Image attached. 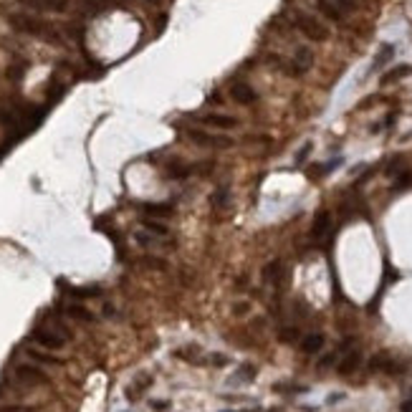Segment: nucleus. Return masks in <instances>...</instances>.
I'll return each mask as SVG.
<instances>
[{
    "mask_svg": "<svg viewBox=\"0 0 412 412\" xmlns=\"http://www.w3.org/2000/svg\"><path fill=\"white\" fill-rule=\"evenodd\" d=\"M293 23H296V28L306 36V38H311V41H326L329 38V28L321 23V20H316L314 15H306V13H296L293 15Z\"/></svg>",
    "mask_w": 412,
    "mask_h": 412,
    "instance_id": "obj_1",
    "label": "nucleus"
},
{
    "mask_svg": "<svg viewBox=\"0 0 412 412\" xmlns=\"http://www.w3.org/2000/svg\"><path fill=\"white\" fill-rule=\"evenodd\" d=\"M31 339H33V344H38L41 349H48V351H61L66 346V337L61 332H56L53 326H36L31 332Z\"/></svg>",
    "mask_w": 412,
    "mask_h": 412,
    "instance_id": "obj_2",
    "label": "nucleus"
},
{
    "mask_svg": "<svg viewBox=\"0 0 412 412\" xmlns=\"http://www.w3.org/2000/svg\"><path fill=\"white\" fill-rule=\"evenodd\" d=\"M15 377L23 384H46L48 382V374L41 367H36V364H18L15 367Z\"/></svg>",
    "mask_w": 412,
    "mask_h": 412,
    "instance_id": "obj_3",
    "label": "nucleus"
},
{
    "mask_svg": "<svg viewBox=\"0 0 412 412\" xmlns=\"http://www.w3.org/2000/svg\"><path fill=\"white\" fill-rule=\"evenodd\" d=\"M10 23L18 25L20 31H25V33H33V36H46V33H51V25H46V23H41V20H36V18H28V15H13Z\"/></svg>",
    "mask_w": 412,
    "mask_h": 412,
    "instance_id": "obj_4",
    "label": "nucleus"
},
{
    "mask_svg": "<svg viewBox=\"0 0 412 412\" xmlns=\"http://www.w3.org/2000/svg\"><path fill=\"white\" fill-rule=\"evenodd\" d=\"M314 64V53L311 48H296V56H293V66H291V76H301L311 69Z\"/></svg>",
    "mask_w": 412,
    "mask_h": 412,
    "instance_id": "obj_5",
    "label": "nucleus"
},
{
    "mask_svg": "<svg viewBox=\"0 0 412 412\" xmlns=\"http://www.w3.org/2000/svg\"><path fill=\"white\" fill-rule=\"evenodd\" d=\"M190 139L193 142H198V144H205V147H220V149H225V147H233V139L228 137H210V134H205V132H198V129H193L190 132Z\"/></svg>",
    "mask_w": 412,
    "mask_h": 412,
    "instance_id": "obj_6",
    "label": "nucleus"
},
{
    "mask_svg": "<svg viewBox=\"0 0 412 412\" xmlns=\"http://www.w3.org/2000/svg\"><path fill=\"white\" fill-rule=\"evenodd\" d=\"M25 354H28V359H33V362H38V364H53V367H61V364H64V359L53 356V351H48V349L25 346Z\"/></svg>",
    "mask_w": 412,
    "mask_h": 412,
    "instance_id": "obj_7",
    "label": "nucleus"
},
{
    "mask_svg": "<svg viewBox=\"0 0 412 412\" xmlns=\"http://www.w3.org/2000/svg\"><path fill=\"white\" fill-rule=\"evenodd\" d=\"M230 96L238 101V104H253L256 99H258V94H256V89L253 86H248V84H235L233 89H230Z\"/></svg>",
    "mask_w": 412,
    "mask_h": 412,
    "instance_id": "obj_8",
    "label": "nucleus"
},
{
    "mask_svg": "<svg viewBox=\"0 0 412 412\" xmlns=\"http://www.w3.org/2000/svg\"><path fill=\"white\" fill-rule=\"evenodd\" d=\"M203 122L207 127H215V129H235L238 127V119L228 117V114H205Z\"/></svg>",
    "mask_w": 412,
    "mask_h": 412,
    "instance_id": "obj_9",
    "label": "nucleus"
},
{
    "mask_svg": "<svg viewBox=\"0 0 412 412\" xmlns=\"http://www.w3.org/2000/svg\"><path fill=\"white\" fill-rule=\"evenodd\" d=\"M324 334H319V332H314V334H306V337H301V351L304 354H319L321 349H324Z\"/></svg>",
    "mask_w": 412,
    "mask_h": 412,
    "instance_id": "obj_10",
    "label": "nucleus"
},
{
    "mask_svg": "<svg viewBox=\"0 0 412 412\" xmlns=\"http://www.w3.org/2000/svg\"><path fill=\"white\" fill-rule=\"evenodd\" d=\"M362 364V351L359 349H351V351H346L344 354V359L339 362V374H351V372H356V367Z\"/></svg>",
    "mask_w": 412,
    "mask_h": 412,
    "instance_id": "obj_11",
    "label": "nucleus"
},
{
    "mask_svg": "<svg viewBox=\"0 0 412 412\" xmlns=\"http://www.w3.org/2000/svg\"><path fill=\"white\" fill-rule=\"evenodd\" d=\"M316 8H319V13H324L329 20H334V23H339L344 18V10L334 3V0H316Z\"/></svg>",
    "mask_w": 412,
    "mask_h": 412,
    "instance_id": "obj_12",
    "label": "nucleus"
},
{
    "mask_svg": "<svg viewBox=\"0 0 412 412\" xmlns=\"http://www.w3.org/2000/svg\"><path fill=\"white\" fill-rule=\"evenodd\" d=\"M64 314L71 316V319H76V321H94V314L86 306H81V304H66L64 306Z\"/></svg>",
    "mask_w": 412,
    "mask_h": 412,
    "instance_id": "obj_13",
    "label": "nucleus"
},
{
    "mask_svg": "<svg viewBox=\"0 0 412 412\" xmlns=\"http://www.w3.org/2000/svg\"><path fill=\"white\" fill-rule=\"evenodd\" d=\"M329 225H332V215L329 212H319V217L314 223V238H321L329 230Z\"/></svg>",
    "mask_w": 412,
    "mask_h": 412,
    "instance_id": "obj_14",
    "label": "nucleus"
},
{
    "mask_svg": "<svg viewBox=\"0 0 412 412\" xmlns=\"http://www.w3.org/2000/svg\"><path fill=\"white\" fill-rule=\"evenodd\" d=\"M412 73V66H397L395 71H390L387 76H382V86H387V84H392V81H400V78H405V76H410Z\"/></svg>",
    "mask_w": 412,
    "mask_h": 412,
    "instance_id": "obj_15",
    "label": "nucleus"
},
{
    "mask_svg": "<svg viewBox=\"0 0 412 412\" xmlns=\"http://www.w3.org/2000/svg\"><path fill=\"white\" fill-rule=\"evenodd\" d=\"M281 268H283L281 261H271V263L266 266V271H263V278H266V281H276L278 273H281Z\"/></svg>",
    "mask_w": 412,
    "mask_h": 412,
    "instance_id": "obj_16",
    "label": "nucleus"
},
{
    "mask_svg": "<svg viewBox=\"0 0 412 412\" xmlns=\"http://www.w3.org/2000/svg\"><path fill=\"white\" fill-rule=\"evenodd\" d=\"M142 223H144V228H149L152 233H159V235H167V233H170V228H167V225H162V223H157V220H149V217H144Z\"/></svg>",
    "mask_w": 412,
    "mask_h": 412,
    "instance_id": "obj_17",
    "label": "nucleus"
},
{
    "mask_svg": "<svg viewBox=\"0 0 412 412\" xmlns=\"http://www.w3.org/2000/svg\"><path fill=\"white\" fill-rule=\"evenodd\" d=\"M43 8H51V10H66L69 0H41Z\"/></svg>",
    "mask_w": 412,
    "mask_h": 412,
    "instance_id": "obj_18",
    "label": "nucleus"
},
{
    "mask_svg": "<svg viewBox=\"0 0 412 412\" xmlns=\"http://www.w3.org/2000/svg\"><path fill=\"white\" fill-rule=\"evenodd\" d=\"M0 412H36V407H28V405H3Z\"/></svg>",
    "mask_w": 412,
    "mask_h": 412,
    "instance_id": "obj_19",
    "label": "nucleus"
},
{
    "mask_svg": "<svg viewBox=\"0 0 412 412\" xmlns=\"http://www.w3.org/2000/svg\"><path fill=\"white\" fill-rule=\"evenodd\" d=\"M187 175H190V167H182V164L170 167V177H187Z\"/></svg>",
    "mask_w": 412,
    "mask_h": 412,
    "instance_id": "obj_20",
    "label": "nucleus"
},
{
    "mask_svg": "<svg viewBox=\"0 0 412 412\" xmlns=\"http://www.w3.org/2000/svg\"><path fill=\"white\" fill-rule=\"evenodd\" d=\"M228 203V190L223 187V190H217L215 195H212V205H217V207H223Z\"/></svg>",
    "mask_w": 412,
    "mask_h": 412,
    "instance_id": "obj_21",
    "label": "nucleus"
},
{
    "mask_svg": "<svg viewBox=\"0 0 412 412\" xmlns=\"http://www.w3.org/2000/svg\"><path fill=\"white\" fill-rule=\"evenodd\" d=\"M296 337H298V329H296V326H288V329L281 332V339H283V342H296Z\"/></svg>",
    "mask_w": 412,
    "mask_h": 412,
    "instance_id": "obj_22",
    "label": "nucleus"
},
{
    "mask_svg": "<svg viewBox=\"0 0 412 412\" xmlns=\"http://www.w3.org/2000/svg\"><path fill=\"white\" fill-rule=\"evenodd\" d=\"M147 212H159V217H167L170 205H147Z\"/></svg>",
    "mask_w": 412,
    "mask_h": 412,
    "instance_id": "obj_23",
    "label": "nucleus"
},
{
    "mask_svg": "<svg viewBox=\"0 0 412 412\" xmlns=\"http://www.w3.org/2000/svg\"><path fill=\"white\" fill-rule=\"evenodd\" d=\"M339 8H342L344 13H349V10H354V0H334Z\"/></svg>",
    "mask_w": 412,
    "mask_h": 412,
    "instance_id": "obj_24",
    "label": "nucleus"
},
{
    "mask_svg": "<svg viewBox=\"0 0 412 412\" xmlns=\"http://www.w3.org/2000/svg\"><path fill=\"white\" fill-rule=\"evenodd\" d=\"M233 314H235V316H243V314H248V304H235V306H233Z\"/></svg>",
    "mask_w": 412,
    "mask_h": 412,
    "instance_id": "obj_25",
    "label": "nucleus"
},
{
    "mask_svg": "<svg viewBox=\"0 0 412 412\" xmlns=\"http://www.w3.org/2000/svg\"><path fill=\"white\" fill-rule=\"evenodd\" d=\"M334 359H337V354H326V356L319 362V367H332V362H334Z\"/></svg>",
    "mask_w": 412,
    "mask_h": 412,
    "instance_id": "obj_26",
    "label": "nucleus"
},
{
    "mask_svg": "<svg viewBox=\"0 0 412 412\" xmlns=\"http://www.w3.org/2000/svg\"><path fill=\"white\" fill-rule=\"evenodd\" d=\"M309 149H311V144H306V147H304V149L298 152V157H296V162H304V159H306V154H309Z\"/></svg>",
    "mask_w": 412,
    "mask_h": 412,
    "instance_id": "obj_27",
    "label": "nucleus"
},
{
    "mask_svg": "<svg viewBox=\"0 0 412 412\" xmlns=\"http://www.w3.org/2000/svg\"><path fill=\"white\" fill-rule=\"evenodd\" d=\"M400 410H402V412H412V400L402 402V405H400Z\"/></svg>",
    "mask_w": 412,
    "mask_h": 412,
    "instance_id": "obj_28",
    "label": "nucleus"
}]
</instances>
